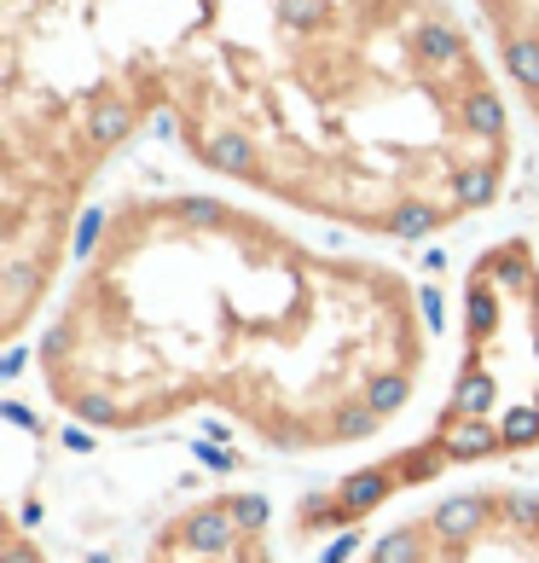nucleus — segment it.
I'll return each instance as SVG.
<instances>
[{
  "label": "nucleus",
  "mask_w": 539,
  "mask_h": 563,
  "mask_svg": "<svg viewBox=\"0 0 539 563\" xmlns=\"http://www.w3.org/2000/svg\"><path fill=\"white\" fill-rule=\"evenodd\" d=\"M279 210L418 244L499 203V65L441 0H0V338L41 325L134 134Z\"/></svg>",
  "instance_id": "obj_1"
},
{
  "label": "nucleus",
  "mask_w": 539,
  "mask_h": 563,
  "mask_svg": "<svg viewBox=\"0 0 539 563\" xmlns=\"http://www.w3.org/2000/svg\"><path fill=\"white\" fill-rule=\"evenodd\" d=\"M406 267L215 192H134L81 233L35 325L41 407L93 435L226 424L284 459L355 453L429 384Z\"/></svg>",
  "instance_id": "obj_2"
},
{
  "label": "nucleus",
  "mask_w": 539,
  "mask_h": 563,
  "mask_svg": "<svg viewBox=\"0 0 539 563\" xmlns=\"http://www.w3.org/2000/svg\"><path fill=\"white\" fill-rule=\"evenodd\" d=\"M528 448H539V250L499 239L470 262L459 361L424 435L307 494L284 534L290 547H319L412 494H441L447 476Z\"/></svg>",
  "instance_id": "obj_3"
},
{
  "label": "nucleus",
  "mask_w": 539,
  "mask_h": 563,
  "mask_svg": "<svg viewBox=\"0 0 539 563\" xmlns=\"http://www.w3.org/2000/svg\"><path fill=\"white\" fill-rule=\"evenodd\" d=\"M348 563H539V494L516 483L441 488Z\"/></svg>",
  "instance_id": "obj_4"
},
{
  "label": "nucleus",
  "mask_w": 539,
  "mask_h": 563,
  "mask_svg": "<svg viewBox=\"0 0 539 563\" xmlns=\"http://www.w3.org/2000/svg\"><path fill=\"white\" fill-rule=\"evenodd\" d=\"M284 547L290 534L279 529L267 494L215 488L162 517L134 563H284Z\"/></svg>",
  "instance_id": "obj_5"
},
{
  "label": "nucleus",
  "mask_w": 539,
  "mask_h": 563,
  "mask_svg": "<svg viewBox=\"0 0 539 563\" xmlns=\"http://www.w3.org/2000/svg\"><path fill=\"white\" fill-rule=\"evenodd\" d=\"M510 99L539 129V0H470Z\"/></svg>",
  "instance_id": "obj_6"
},
{
  "label": "nucleus",
  "mask_w": 539,
  "mask_h": 563,
  "mask_svg": "<svg viewBox=\"0 0 539 563\" xmlns=\"http://www.w3.org/2000/svg\"><path fill=\"white\" fill-rule=\"evenodd\" d=\"M0 563H53L47 558V547H41V540L30 534V523H24V517H7V552H0Z\"/></svg>",
  "instance_id": "obj_7"
}]
</instances>
